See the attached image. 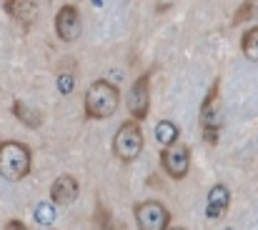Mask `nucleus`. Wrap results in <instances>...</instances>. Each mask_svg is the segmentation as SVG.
<instances>
[{
  "instance_id": "obj_8",
  "label": "nucleus",
  "mask_w": 258,
  "mask_h": 230,
  "mask_svg": "<svg viewBox=\"0 0 258 230\" xmlns=\"http://www.w3.org/2000/svg\"><path fill=\"white\" fill-rule=\"evenodd\" d=\"M148 100H151V93H148V78H138L128 93V110L133 113V118L143 120L148 115Z\"/></svg>"
},
{
  "instance_id": "obj_17",
  "label": "nucleus",
  "mask_w": 258,
  "mask_h": 230,
  "mask_svg": "<svg viewBox=\"0 0 258 230\" xmlns=\"http://www.w3.org/2000/svg\"><path fill=\"white\" fill-rule=\"evenodd\" d=\"M71 88H73V80H71V75H63V78H60V90H63V93H71Z\"/></svg>"
},
{
  "instance_id": "obj_1",
  "label": "nucleus",
  "mask_w": 258,
  "mask_h": 230,
  "mask_svg": "<svg viewBox=\"0 0 258 230\" xmlns=\"http://www.w3.org/2000/svg\"><path fill=\"white\" fill-rule=\"evenodd\" d=\"M118 103H120L118 88L105 83V80H95L86 93V115L98 118V120L110 118L118 110Z\"/></svg>"
},
{
  "instance_id": "obj_14",
  "label": "nucleus",
  "mask_w": 258,
  "mask_h": 230,
  "mask_svg": "<svg viewBox=\"0 0 258 230\" xmlns=\"http://www.w3.org/2000/svg\"><path fill=\"white\" fill-rule=\"evenodd\" d=\"M13 110H15V115H18L23 123H28L30 128H38V125H40V113H38V110H33V108H28L23 100H18Z\"/></svg>"
},
{
  "instance_id": "obj_3",
  "label": "nucleus",
  "mask_w": 258,
  "mask_h": 230,
  "mask_svg": "<svg viewBox=\"0 0 258 230\" xmlns=\"http://www.w3.org/2000/svg\"><path fill=\"white\" fill-rule=\"evenodd\" d=\"M143 150V133L138 123H123L113 138V153L123 163H133Z\"/></svg>"
},
{
  "instance_id": "obj_2",
  "label": "nucleus",
  "mask_w": 258,
  "mask_h": 230,
  "mask_svg": "<svg viewBox=\"0 0 258 230\" xmlns=\"http://www.w3.org/2000/svg\"><path fill=\"white\" fill-rule=\"evenodd\" d=\"M28 173H30V150L15 140L0 143V175L10 183H18Z\"/></svg>"
},
{
  "instance_id": "obj_10",
  "label": "nucleus",
  "mask_w": 258,
  "mask_h": 230,
  "mask_svg": "<svg viewBox=\"0 0 258 230\" xmlns=\"http://www.w3.org/2000/svg\"><path fill=\"white\" fill-rule=\"evenodd\" d=\"M5 10H8L10 18H15L18 23H25V25H30L38 15V8H35L33 0H8Z\"/></svg>"
},
{
  "instance_id": "obj_18",
  "label": "nucleus",
  "mask_w": 258,
  "mask_h": 230,
  "mask_svg": "<svg viewBox=\"0 0 258 230\" xmlns=\"http://www.w3.org/2000/svg\"><path fill=\"white\" fill-rule=\"evenodd\" d=\"M5 230H25V225H23L20 220H10V223L5 225Z\"/></svg>"
},
{
  "instance_id": "obj_19",
  "label": "nucleus",
  "mask_w": 258,
  "mask_h": 230,
  "mask_svg": "<svg viewBox=\"0 0 258 230\" xmlns=\"http://www.w3.org/2000/svg\"><path fill=\"white\" fill-rule=\"evenodd\" d=\"M171 230H183V228H171Z\"/></svg>"
},
{
  "instance_id": "obj_6",
  "label": "nucleus",
  "mask_w": 258,
  "mask_h": 230,
  "mask_svg": "<svg viewBox=\"0 0 258 230\" xmlns=\"http://www.w3.org/2000/svg\"><path fill=\"white\" fill-rule=\"evenodd\" d=\"M161 160H163L166 173H168L171 178H175V180H180V178L188 175V168H190V150H188V145H183V143H173L168 148H163Z\"/></svg>"
},
{
  "instance_id": "obj_13",
  "label": "nucleus",
  "mask_w": 258,
  "mask_h": 230,
  "mask_svg": "<svg viewBox=\"0 0 258 230\" xmlns=\"http://www.w3.org/2000/svg\"><path fill=\"white\" fill-rule=\"evenodd\" d=\"M241 48H243V55L248 60L258 63V25H253L251 30H246V35L241 40Z\"/></svg>"
},
{
  "instance_id": "obj_9",
  "label": "nucleus",
  "mask_w": 258,
  "mask_h": 230,
  "mask_svg": "<svg viewBox=\"0 0 258 230\" xmlns=\"http://www.w3.org/2000/svg\"><path fill=\"white\" fill-rule=\"evenodd\" d=\"M50 198L55 205H71L76 198H78V183L73 175H60L53 188H50Z\"/></svg>"
},
{
  "instance_id": "obj_11",
  "label": "nucleus",
  "mask_w": 258,
  "mask_h": 230,
  "mask_svg": "<svg viewBox=\"0 0 258 230\" xmlns=\"http://www.w3.org/2000/svg\"><path fill=\"white\" fill-rule=\"evenodd\" d=\"M228 188L226 185H213L208 193V215L211 218H223V213L228 210Z\"/></svg>"
},
{
  "instance_id": "obj_15",
  "label": "nucleus",
  "mask_w": 258,
  "mask_h": 230,
  "mask_svg": "<svg viewBox=\"0 0 258 230\" xmlns=\"http://www.w3.org/2000/svg\"><path fill=\"white\" fill-rule=\"evenodd\" d=\"M251 13H253V0H246V3L238 8V13L233 15V25H238V23H246V20L251 18Z\"/></svg>"
},
{
  "instance_id": "obj_12",
  "label": "nucleus",
  "mask_w": 258,
  "mask_h": 230,
  "mask_svg": "<svg viewBox=\"0 0 258 230\" xmlns=\"http://www.w3.org/2000/svg\"><path fill=\"white\" fill-rule=\"evenodd\" d=\"M156 140L163 145V148H168L173 143H178V128L168 123V120H163V123H158L156 125Z\"/></svg>"
},
{
  "instance_id": "obj_4",
  "label": "nucleus",
  "mask_w": 258,
  "mask_h": 230,
  "mask_svg": "<svg viewBox=\"0 0 258 230\" xmlns=\"http://www.w3.org/2000/svg\"><path fill=\"white\" fill-rule=\"evenodd\" d=\"M136 223L138 230H166L171 215L158 200H143L136 205Z\"/></svg>"
},
{
  "instance_id": "obj_5",
  "label": "nucleus",
  "mask_w": 258,
  "mask_h": 230,
  "mask_svg": "<svg viewBox=\"0 0 258 230\" xmlns=\"http://www.w3.org/2000/svg\"><path fill=\"white\" fill-rule=\"evenodd\" d=\"M201 123H203V135L208 138V143H216V133H218L221 123H223V113H221V105H218V83L211 88L208 98L203 100Z\"/></svg>"
},
{
  "instance_id": "obj_16",
  "label": "nucleus",
  "mask_w": 258,
  "mask_h": 230,
  "mask_svg": "<svg viewBox=\"0 0 258 230\" xmlns=\"http://www.w3.org/2000/svg\"><path fill=\"white\" fill-rule=\"evenodd\" d=\"M35 218H38V220H40V223H45V225H50V223H53V218H55V215H53V210H50V208H48V205H40V208H38V210H35Z\"/></svg>"
},
{
  "instance_id": "obj_7",
  "label": "nucleus",
  "mask_w": 258,
  "mask_h": 230,
  "mask_svg": "<svg viewBox=\"0 0 258 230\" xmlns=\"http://www.w3.org/2000/svg\"><path fill=\"white\" fill-rule=\"evenodd\" d=\"M81 30H83V23H81V13L76 5H63L55 15V33L60 40L66 43H73L81 38Z\"/></svg>"
}]
</instances>
